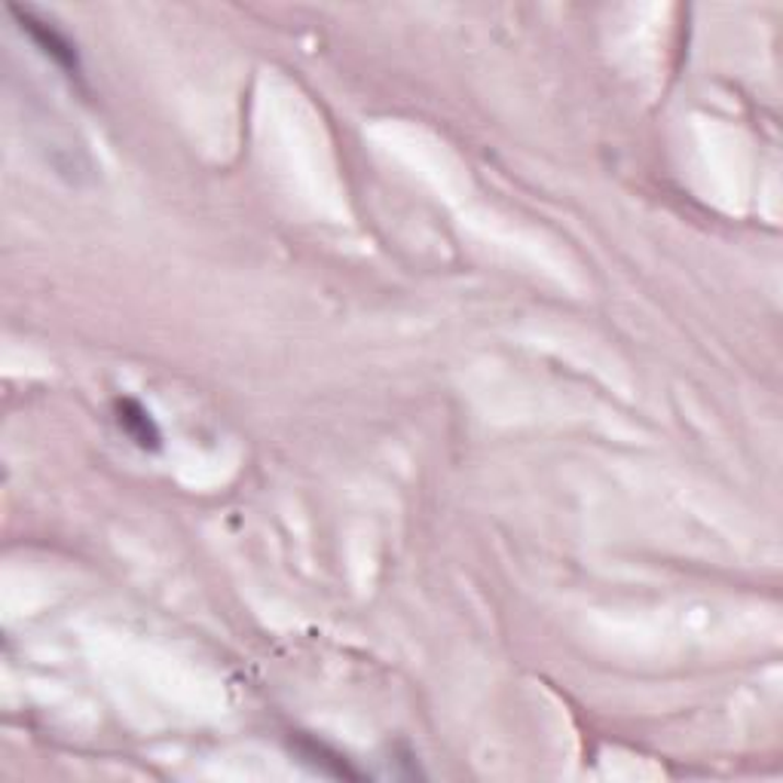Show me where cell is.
Wrapping results in <instances>:
<instances>
[{
	"instance_id": "cell-1",
	"label": "cell",
	"mask_w": 783,
	"mask_h": 783,
	"mask_svg": "<svg viewBox=\"0 0 783 783\" xmlns=\"http://www.w3.org/2000/svg\"><path fill=\"white\" fill-rule=\"evenodd\" d=\"M10 13H13V19L19 22V28L25 31L31 41H34V46H37L44 56H49V59L56 61L65 74L68 77L83 74L80 56H77V46L71 44V41H68L53 22H46L44 15H37L31 7H19V3L10 7Z\"/></svg>"
},
{
	"instance_id": "cell-2",
	"label": "cell",
	"mask_w": 783,
	"mask_h": 783,
	"mask_svg": "<svg viewBox=\"0 0 783 783\" xmlns=\"http://www.w3.org/2000/svg\"><path fill=\"white\" fill-rule=\"evenodd\" d=\"M114 411H117L119 429L126 431L141 450H160V429H157V423L150 419V414L138 401L119 399L114 404Z\"/></svg>"
},
{
	"instance_id": "cell-3",
	"label": "cell",
	"mask_w": 783,
	"mask_h": 783,
	"mask_svg": "<svg viewBox=\"0 0 783 783\" xmlns=\"http://www.w3.org/2000/svg\"><path fill=\"white\" fill-rule=\"evenodd\" d=\"M297 750H300V756L310 762L312 769L322 771V774L343 778V781H361V771L353 769L343 756H337L334 750H327L325 744H319V740L303 738L300 744H297Z\"/></svg>"
}]
</instances>
